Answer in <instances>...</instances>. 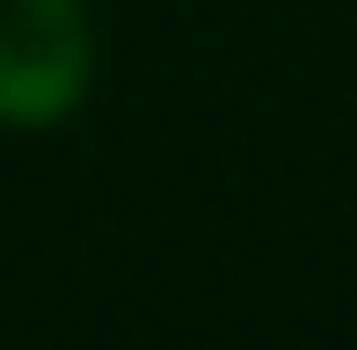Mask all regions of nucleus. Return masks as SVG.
Here are the masks:
<instances>
[{"label": "nucleus", "instance_id": "nucleus-1", "mask_svg": "<svg viewBox=\"0 0 357 350\" xmlns=\"http://www.w3.org/2000/svg\"><path fill=\"white\" fill-rule=\"evenodd\" d=\"M88 0H0V132H52L95 88Z\"/></svg>", "mask_w": 357, "mask_h": 350}]
</instances>
